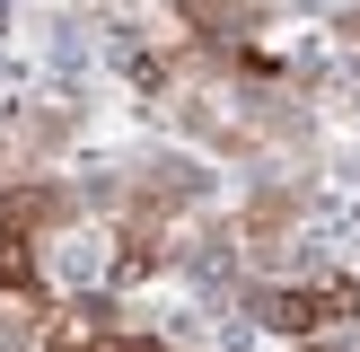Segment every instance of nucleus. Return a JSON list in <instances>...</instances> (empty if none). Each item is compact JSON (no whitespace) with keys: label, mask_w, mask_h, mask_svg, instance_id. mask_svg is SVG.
I'll return each instance as SVG.
<instances>
[{"label":"nucleus","mask_w":360,"mask_h":352,"mask_svg":"<svg viewBox=\"0 0 360 352\" xmlns=\"http://www.w3.org/2000/svg\"><path fill=\"white\" fill-rule=\"evenodd\" d=\"M176 18H185L193 35H211V44H229V35H246L264 9L255 0H176Z\"/></svg>","instance_id":"nucleus-3"},{"label":"nucleus","mask_w":360,"mask_h":352,"mask_svg":"<svg viewBox=\"0 0 360 352\" xmlns=\"http://www.w3.org/2000/svg\"><path fill=\"white\" fill-rule=\"evenodd\" d=\"M62 211H70V194H62V185H44V176H27V185H9V194H0V238H18V246H27L35 229H53Z\"/></svg>","instance_id":"nucleus-2"},{"label":"nucleus","mask_w":360,"mask_h":352,"mask_svg":"<svg viewBox=\"0 0 360 352\" xmlns=\"http://www.w3.org/2000/svg\"><path fill=\"white\" fill-rule=\"evenodd\" d=\"M343 35H360V9H352V18H343Z\"/></svg>","instance_id":"nucleus-4"},{"label":"nucleus","mask_w":360,"mask_h":352,"mask_svg":"<svg viewBox=\"0 0 360 352\" xmlns=\"http://www.w3.org/2000/svg\"><path fill=\"white\" fill-rule=\"evenodd\" d=\"M255 317L281 334H316V326H343L360 317V282L334 273V282H299V291H255Z\"/></svg>","instance_id":"nucleus-1"}]
</instances>
